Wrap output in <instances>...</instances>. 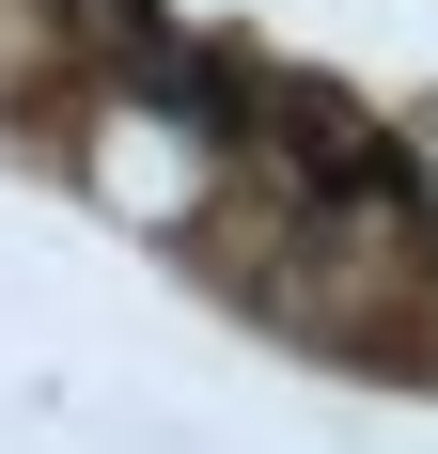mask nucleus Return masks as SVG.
Returning <instances> with one entry per match:
<instances>
[{
	"label": "nucleus",
	"instance_id": "f257e3e1",
	"mask_svg": "<svg viewBox=\"0 0 438 454\" xmlns=\"http://www.w3.org/2000/svg\"><path fill=\"white\" fill-rule=\"evenodd\" d=\"M94 173L126 188L141 220H173V204H188V157H173V141H157V126H110V141H94Z\"/></svg>",
	"mask_w": 438,
	"mask_h": 454
}]
</instances>
